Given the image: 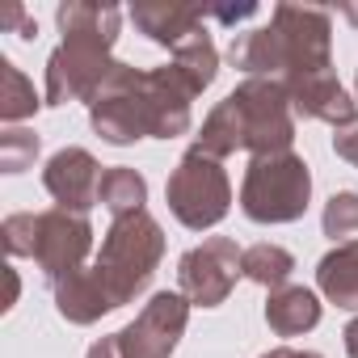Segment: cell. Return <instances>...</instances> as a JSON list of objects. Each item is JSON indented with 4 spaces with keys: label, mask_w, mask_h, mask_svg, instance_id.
<instances>
[{
    "label": "cell",
    "mask_w": 358,
    "mask_h": 358,
    "mask_svg": "<svg viewBox=\"0 0 358 358\" xmlns=\"http://www.w3.org/2000/svg\"><path fill=\"white\" fill-rule=\"evenodd\" d=\"M295 143V110L291 93L282 80H245L236 85L199 127L194 152L203 156H232V152H253V156H274L291 152Z\"/></svg>",
    "instance_id": "3"
},
{
    "label": "cell",
    "mask_w": 358,
    "mask_h": 358,
    "mask_svg": "<svg viewBox=\"0 0 358 358\" xmlns=\"http://www.w3.org/2000/svg\"><path fill=\"white\" fill-rule=\"evenodd\" d=\"M0 241H5L9 257H34V241H38V215L34 211H17L0 224Z\"/></svg>",
    "instance_id": "23"
},
{
    "label": "cell",
    "mask_w": 358,
    "mask_h": 358,
    "mask_svg": "<svg viewBox=\"0 0 358 358\" xmlns=\"http://www.w3.org/2000/svg\"><path fill=\"white\" fill-rule=\"evenodd\" d=\"M164 199H169V211L182 228L207 232L232 211V182L215 156H203L190 148L173 164L169 182H164Z\"/></svg>",
    "instance_id": "6"
},
{
    "label": "cell",
    "mask_w": 358,
    "mask_h": 358,
    "mask_svg": "<svg viewBox=\"0 0 358 358\" xmlns=\"http://www.w3.org/2000/svg\"><path fill=\"white\" fill-rule=\"evenodd\" d=\"M241 257H245V249H236L232 236H207L203 245H194L177 262V291L194 308L228 303V295L236 291V278H241Z\"/></svg>",
    "instance_id": "8"
},
{
    "label": "cell",
    "mask_w": 358,
    "mask_h": 358,
    "mask_svg": "<svg viewBox=\"0 0 358 358\" xmlns=\"http://www.w3.org/2000/svg\"><path fill=\"white\" fill-rule=\"evenodd\" d=\"M316 287L329 303H337L345 312H358V241L333 245L316 262Z\"/></svg>",
    "instance_id": "16"
},
{
    "label": "cell",
    "mask_w": 358,
    "mask_h": 358,
    "mask_svg": "<svg viewBox=\"0 0 358 358\" xmlns=\"http://www.w3.org/2000/svg\"><path fill=\"white\" fill-rule=\"evenodd\" d=\"M312 203V169L295 152L253 156L241 182V211L253 224H295Z\"/></svg>",
    "instance_id": "5"
},
{
    "label": "cell",
    "mask_w": 358,
    "mask_h": 358,
    "mask_svg": "<svg viewBox=\"0 0 358 358\" xmlns=\"http://www.w3.org/2000/svg\"><path fill=\"white\" fill-rule=\"evenodd\" d=\"M38 160V135L26 127L0 131V173H26Z\"/></svg>",
    "instance_id": "22"
},
{
    "label": "cell",
    "mask_w": 358,
    "mask_h": 358,
    "mask_svg": "<svg viewBox=\"0 0 358 358\" xmlns=\"http://www.w3.org/2000/svg\"><path fill=\"white\" fill-rule=\"evenodd\" d=\"M287 93H291V110L299 118H312V122H329L333 131L350 127L358 118V101L341 89V80L333 72H312V76H291L282 80Z\"/></svg>",
    "instance_id": "12"
},
{
    "label": "cell",
    "mask_w": 358,
    "mask_h": 358,
    "mask_svg": "<svg viewBox=\"0 0 358 358\" xmlns=\"http://www.w3.org/2000/svg\"><path fill=\"white\" fill-rule=\"evenodd\" d=\"M55 22H59L64 43L47 59L43 106L93 101L101 93V85L110 80V72L118 68V59L110 51L118 43V30H122V9L68 0V5L55 9Z\"/></svg>",
    "instance_id": "2"
},
{
    "label": "cell",
    "mask_w": 358,
    "mask_h": 358,
    "mask_svg": "<svg viewBox=\"0 0 358 358\" xmlns=\"http://www.w3.org/2000/svg\"><path fill=\"white\" fill-rule=\"evenodd\" d=\"M262 358H320L316 350H295V345H274V350H266Z\"/></svg>",
    "instance_id": "28"
},
{
    "label": "cell",
    "mask_w": 358,
    "mask_h": 358,
    "mask_svg": "<svg viewBox=\"0 0 358 358\" xmlns=\"http://www.w3.org/2000/svg\"><path fill=\"white\" fill-rule=\"evenodd\" d=\"M211 9L203 5H169V0H139L131 5V22L139 26V34H148L152 43L177 51L190 34H199L207 26Z\"/></svg>",
    "instance_id": "13"
},
{
    "label": "cell",
    "mask_w": 358,
    "mask_h": 358,
    "mask_svg": "<svg viewBox=\"0 0 358 358\" xmlns=\"http://www.w3.org/2000/svg\"><path fill=\"white\" fill-rule=\"evenodd\" d=\"M114 308L118 303H114V295L106 291V282H101V274L93 266H85V270H76V274L55 282V312L68 324H97Z\"/></svg>",
    "instance_id": "14"
},
{
    "label": "cell",
    "mask_w": 358,
    "mask_h": 358,
    "mask_svg": "<svg viewBox=\"0 0 358 358\" xmlns=\"http://www.w3.org/2000/svg\"><path fill=\"white\" fill-rule=\"evenodd\" d=\"M266 324L278 333V337H299V333H312L320 324V299L316 291L308 287H278L270 291L266 299Z\"/></svg>",
    "instance_id": "15"
},
{
    "label": "cell",
    "mask_w": 358,
    "mask_h": 358,
    "mask_svg": "<svg viewBox=\"0 0 358 358\" xmlns=\"http://www.w3.org/2000/svg\"><path fill=\"white\" fill-rule=\"evenodd\" d=\"M93 253V224L89 215H76V211H64V207H51V211H38V241H34V262L38 270L59 282L76 270H85V257Z\"/></svg>",
    "instance_id": "10"
},
{
    "label": "cell",
    "mask_w": 358,
    "mask_h": 358,
    "mask_svg": "<svg viewBox=\"0 0 358 358\" xmlns=\"http://www.w3.org/2000/svg\"><path fill=\"white\" fill-rule=\"evenodd\" d=\"M320 228H324V236H329L333 245L358 241V194H354V190H337V194L324 203Z\"/></svg>",
    "instance_id": "21"
},
{
    "label": "cell",
    "mask_w": 358,
    "mask_h": 358,
    "mask_svg": "<svg viewBox=\"0 0 358 358\" xmlns=\"http://www.w3.org/2000/svg\"><path fill=\"white\" fill-rule=\"evenodd\" d=\"M190 299L182 291H156L143 312L118 329V350L122 358H173L177 341L186 337V324H190Z\"/></svg>",
    "instance_id": "9"
},
{
    "label": "cell",
    "mask_w": 358,
    "mask_h": 358,
    "mask_svg": "<svg viewBox=\"0 0 358 358\" xmlns=\"http://www.w3.org/2000/svg\"><path fill=\"white\" fill-rule=\"evenodd\" d=\"M85 358H122V350H118V337L110 333V337H101V341H93Z\"/></svg>",
    "instance_id": "26"
},
{
    "label": "cell",
    "mask_w": 358,
    "mask_h": 358,
    "mask_svg": "<svg viewBox=\"0 0 358 358\" xmlns=\"http://www.w3.org/2000/svg\"><path fill=\"white\" fill-rule=\"evenodd\" d=\"M0 26H5V30H13V26H17V30H22V38H34V34H38V26L26 17V9H22V5H9L5 13H0Z\"/></svg>",
    "instance_id": "25"
},
{
    "label": "cell",
    "mask_w": 358,
    "mask_h": 358,
    "mask_svg": "<svg viewBox=\"0 0 358 358\" xmlns=\"http://www.w3.org/2000/svg\"><path fill=\"white\" fill-rule=\"evenodd\" d=\"M143 76L139 68L131 64H118L110 72V80L101 85V93L89 101V122L93 131L114 143V148H127L135 139H148L152 135V122H148V97H143Z\"/></svg>",
    "instance_id": "7"
},
{
    "label": "cell",
    "mask_w": 358,
    "mask_h": 358,
    "mask_svg": "<svg viewBox=\"0 0 358 358\" xmlns=\"http://www.w3.org/2000/svg\"><path fill=\"white\" fill-rule=\"evenodd\" d=\"M241 274H245L249 282L266 287V291H278V287H287V278L295 274V257H291L282 245L262 241V245H249V249H245Z\"/></svg>",
    "instance_id": "19"
},
{
    "label": "cell",
    "mask_w": 358,
    "mask_h": 358,
    "mask_svg": "<svg viewBox=\"0 0 358 358\" xmlns=\"http://www.w3.org/2000/svg\"><path fill=\"white\" fill-rule=\"evenodd\" d=\"M97 203L118 220V215H131V211H143L148 203V182H143V173L131 169V164H114L101 173V194Z\"/></svg>",
    "instance_id": "17"
},
{
    "label": "cell",
    "mask_w": 358,
    "mask_h": 358,
    "mask_svg": "<svg viewBox=\"0 0 358 358\" xmlns=\"http://www.w3.org/2000/svg\"><path fill=\"white\" fill-rule=\"evenodd\" d=\"M173 68L190 80V89H194V93H203V89H211V85H215V76H220V51H215V43H211L207 26H203L199 34H190L182 47L173 51Z\"/></svg>",
    "instance_id": "18"
},
{
    "label": "cell",
    "mask_w": 358,
    "mask_h": 358,
    "mask_svg": "<svg viewBox=\"0 0 358 358\" xmlns=\"http://www.w3.org/2000/svg\"><path fill=\"white\" fill-rule=\"evenodd\" d=\"M38 106H43V101H38L34 85L26 80V72H22L13 59H0V118H5L9 127H17V122L34 118Z\"/></svg>",
    "instance_id": "20"
},
{
    "label": "cell",
    "mask_w": 358,
    "mask_h": 358,
    "mask_svg": "<svg viewBox=\"0 0 358 358\" xmlns=\"http://www.w3.org/2000/svg\"><path fill=\"white\" fill-rule=\"evenodd\" d=\"M101 173L106 169L93 160V152H85V148H59L47 160V169H43V186L55 199V207L89 215V207H97V194H101Z\"/></svg>",
    "instance_id": "11"
},
{
    "label": "cell",
    "mask_w": 358,
    "mask_h": 358,
    "mask_svg": "<svg viewBox=\"0 0 358 358\" xmlns=\"http://www.w3.org/2000/svg\"><path fill=\"white\" fill-rule=\"evenodd\" d=\"M333 59V17L312 5H274L270 26L236 34L228 47V64L249 80H291L329 72Z\"/></svg>",
    "instance_id": "1"
},
{
    "label": "cell",
    "mask_w": 358,
    "mask_h": 358,
    "mask_svg": "<svg viewBox=\"0 0 358 358\" xmlns=\"http://www.w3.org/2000/svg\"><path fill=\"white\" fill-rule=\"evenodd\" d=\"M341 17H345L350 26H358V5H341Z\"/></svg>",
    "instance_id": "31"
},
{
    "label": "cell",
    "mask_w": 358,
    "mask_h": 358,
    "mask_svg": "<svg viewBox=\"0 0 358 358\" xmlns=\"http://www.w3.org/2000/svg\"><path fill=\"white\" fill-rule=\"evenodd\" d=\"M160 257H164L160 224L148 211H131V215L110 220V228L101 236V249L93 257V270L101 274L114 303L122 308V303H131L148 291L152 274L160 270Z\"/></svg>",
    "instance_id": "4"
},
{
    "label": "cell",
    "mask_w": 358,
    "mask_h": 358,
    "mask_svg": "<svg viewBox=\"0 0 358 358\" xmlns=\"http://www.w3.org/2000/svg\"><path fill=\"white\" fill-rule=\"evenodd\" d=\"M5 278H9V299H5V312L17 303V291H22V282H17V270L13 266H5Z\"/></svg>",
    "instance_id": "30"
},
{
    "label": "cell",
    "mask_w": 358,
    "mask_h": 358,
    "mask_svg": "<svg viewBox=\"0 0 358 358\" xmlns=\"http://www.w3.org/2000/svg\"><path fill=\"white\" fill-rule=\"evenodd\" d=\"M354 93H358V72H354Z\"/></svg>",
    "instance_id": "32"
},
{
    "label": "cell",
    "mask_w": 358,
    "mask_h": 358,
    "mask_svg": "<svg viewBox=\"0 0 358 358\" xmlns=\"http://www.w3.org/2000/svg\"><path fill=\"white\" fill-rule=\"evenodd\" d=\"M333 152H337L341 160H350V164L358 169V118H354L350 127H341V131L333 135Z\"/></svg>",
    "instance_id": "24"
},
{
    "label": "cell",
    "mask_w": 358,
    "mask_h": 358,
    "mask_svg": "<svg viewBox=\"0 0 358 358\" xmlns=\"http://www.w3.org/2000/svg\"><path fill=\"white\" fill-rule=\"evenodd\" d=\"M341 337H345V354H350V358H358V316L341 329Z\"/></svg>",
    "instance_id": "29"
},
{
    "label": "cell",
    "mask_w": 358,
    "mask_h": 358,
    "mask_svg": "<svg viewBox=\"0 0 358 358\" xmlns=\"http://www.w3.org/2000/svg\"><path fill=\"white\" fill-rule=\"evenodd\" d=\"M257 13V5H241V9H211V17L215 22H228V26H236V22H245V17H253Z\"/></svg>",
    "instance_id": "27"
}]
</instances>
